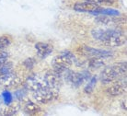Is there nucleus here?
Segmentation results:
<instances>
[{
	"label": "nucleus",
	"mask_w": 127,
	"mask_h": 116,
	"mask_svg": "<svg viewBox=\"0 0 127 116\" xmlns=\"http://www.w3.org/2000/svg\"><path fill=\"white\" fill-rule=\"evenodd\" d=\"M75 61H76V57L73 53H71L69 51H64L59 55L55 56L53 59L52 65H53L54 70L63 75L66 70L71 67L72 64Z\"/></svg>",
	"instance_id": "nucleus-3"
},
{
	"label": "nucleus",
	"mask_w": 127,
	"mask_h": 116,
	"mask_svg": "<svg viewBox=\"0 0 127 116\" xmlns=\"http://www.w3.org/2000/svg\"><path fill=\"white\" fill-rule=\"evenodd\" d=\"M3 103V99H2V97L0 96V106H1V104Z\"/></svg>",
	"instance_id": "nucleus-25"
},
{
	"label": "nucleus",
	"mask_w": 127,
	"mask_h": 116,
	"mask_svg": "<svg viewBox=\"0 0 127 116\" xmlns=\"http://www.w3.org/2000/svg\"><path fill=\"white\" fill-rule=\"evenodd\" d=\"M22 81L21 77L13 70L9 72L0 74V88L4 89L17 88Z\"/></svg>",
	"instance_id": "nucleus-6"
},
{
	"label": "nucleus",
	"mask_w": 127,
	"mask_h": 116,
	"mask_svg": "<svg viewBox=\"0 0 127 116\" xmlns=\"http://www.w3.org/2000/svg\"><path fill=\"white\" fill-rule=\"evenodd\" d=\"M26 96H27L26 89H18L14 92V98L18 100H23Z\"/></svg>",
	"instance_id": "nucleus-20"
},
{
	"label": "nucleus",
	"mask_w": 127,
	"mask_h": 116,
	"mask_svg": "<svg viewBox=\"0 0 127 116\" xmlns=\"http://www.w3.org/2000/svg\"><path fill=\"white\" fill-rule=\"evenodd\" d=\"M19 105L18 104H9V105H6V107L2 110V114L3 115H16L17 113H19Z\"/></svg>",
	"instance_id": "nucleus-15"
},
{
	"label": "nucleus",
	"mask_w": 127,
	"mask_h": 116,
	"mask_svg": "<svg viewBox=\"0 0 127 116\" xmlns=\"http://www.w3.org/2000/svg\"><path fill=\"white\" fill-rule=\"evenodd\" d=\"M41 107L39 106L38 104L34 103L31 100H29L24 106V113L26 114H29V115H34V114H37V113H41Z\"/></svg>",
	"instance_id": "nucleus-14"
},
{
	"label": "nucleus",
	"mask_w": 127,
	"mask_h": 116,
	"mask_svg": "<svg viewBox=\"0 0 127 116\" xmlns=\"http://www.w3.org/2000/svg\"><path fill=\"white\" fill-rule=\"evenodd\" d=\"M92 37L105 46L119 47L126 43V36L117 29H95L91 32Z\"/></svg>",
	"instance_id": "nucleus-1"
},
{
	"label": "nucleus",
	"mask_w": 127,
	"mask_h": 116,
	"mask_svg": "<svg viewBox=\"0 0 127 116\" xmlns=\"http://www.w3.org/2000/svg\"><path fill=\"white\" fill-rule=\"evenodd\" d=\"M79 53L85 56L90 57H98V58H109L112 56V53L111 51L103 50V49H98V48H92L87 46V45H82L78 49Z\"/></svg>",
	"instance_id": "nucleus-7"
},
{
	"label": "nucleus",
	"mask_w": 127,
	"mask_h": 116,
	"mask_svg": "<svg viewBox=\"0 0 127 116\" xmlns=\"http://www.w3.org/2000/svg\"><path fill=\"white\" fill-rule=\"evenodd\" d=\"M126 76L120 77L107 88V93L111 97L120 96L123 93L126 92Z\"/></svg>",
	"instance_id": "nucleus-8"
},
{
	"label": "nucleus",
	"mask_w": 127,
	"mask_h": 116,
	"mask_svg": "<svg viewBox=\"0 0 127 116\" xmlns=\"http://www.w3.org/2000/svg\"><path fill=\"white\" fill-rule=\"evenodd\" d=\"M1 97L3 99V102L6 105H9V104L12 103L13 101V95L10 93L8 90H4L2 95H1Z\"/></svg>",
	"instance_id": "nucleus-18"
},
{
	"label": "nucleus",
	"mask_w": 127,
	"mask_h": 116,
	"mask_svg": "<svg viewBox=\"0 0 127 116\" xmlns=\"http://www.w3.org/2000/svg\"><path fill=\"white\" fill-rule=\"evenodd\" d=\"M11 43V38L8 35L0 36V48H6Z\"/></svg>",
	"instance_id": "nucleus-19"
},
{
	"label": "nucleus",
	"mask_w": 127,
	"mask_h": 116,
	"mask_svg": "<svg viewBox=\"0 0 127 116\" xmlns=\"http://www.w3.org/2000/svg\"><path fill=\"white\" fill-rule=\"evenodd\" d=\"M45 86V82L43 77H41L39 74H33L27 79L25 83V88L27 90H30L32 92L38 90L39 88H42Z\"/></svg>",
	"instance_id": "nucleus-10"
},
{
	"label": "nucleus",
	"mask_w": 127,
	"mask_h": 116,
	"mask_svg": "<svg viewBox=\"0 0 127 116\" xmlns=\"http://www.w3.org/2000/svg\"><path fill=\"white\" fill-rule=\"evenodd\" d=\"M96 83H97V77H92L89 79V82H88V85L85 87V92L86 93H91L94 88H95Z\"/></svg>",
	"instance_id": "nucleus-17"
},
{
	"label": "nucleus",
	"mask_w": 127,
	"mask_h": 116,
	"mask_svg": "<svg viewBox=\"0 0 127 116\" xmlns=\"http://www.w3.org/2000/svg\"><path fill=\"white\" fill-rule=\"evenodd\" d=\"M122 106L124 109V111H126V98H124L123 101H122Z\"/></svg>",
	"instance_id": "nucleus-24"
},
{
	"label": "nucleus",
	"mask_w": 127,
	"mask_h": 116,
	"mask_svg": "<svg viewBox=\"0 0 127 116\" xmlns=\"http://www.w3.org/2000/svg\"><path fill=\"white\" fill-rule=\"evenodd\" d=\"M95 19L96 22L101 25H111V24H119V23H124L125 22V19L117 18V16H107V15H98Z\"/></svg>",
	"instance_id": "nucleus-13"
},
{
	"label": "nucleus",
	"mask_w": 127,
	"mask_h": 116,
	"mask_svg": "<svg viewBox=\"0 0 127 116\" xmlns=\"http://www.w3.org/2000/svg\"><path fill=\"white\" fill-rule=\"evenodd\" d=\"M100 8V6L96 3H93L91 1H84V2H79L76 3L74 6V9L76 11H79V12H93V11H97Z\"/></svg>",
	"instance_id": "nucleus-11"
},
{
	"label": "nucleus",
	"mask_w": 127,
	"mask_h": 116,
	"mask_svg": "<svg viewBox=\"0 0 127 116\" xmlns=\"http://www.w3.org/2000/svg\"><path fill=\"white\" fill-rule=\"evenodd\" d=\"M88 1H91L99 6L100 5H112L115 2V0H88Z\"/></svg>",
	"instance_id": "nucleus-22"
},
{
	"label": "nucleus",
	"mask_w": 127,
	"mask_h": 116,
	"mask_svg": "<svg viewBox=\"0 0 127 116\" xmlns=\"http://www.w3.org/2000/svg\"><path fill=\"white\" fill-rule=\"evenodd\" d=\"M35 64H36V61H35L33 58H28V59H26L25 61H24L23 65H24V66H25L27 69H32L34 67Z\"/></svg>",
	"instance_id": "nucleus-21"
},
{
	"label": "nucleus",
	"mask_w": 127,
	"mask_h": 116,
	"mask_svg": "<svg viewBox=\"0 0 127 116\" xmlns=\"http://www.w3.org/2000/svg\"><path fill=\"white\" fill-rule=\"evenodd\" d=\"M35 49L37 52V55L41 59L49 56L54 51L53 45L46 42H37L35 44Z\"/></svg>",
	"instance_id": "nucleus-12"
},
{
	"label": "nucleus",
	"mask_w": 127,
	"mask_h": 116,
	"mask_svg": "<svg viewBox=\"0 0 127 116\" xmlns=\"http://www.w3.org/2000/svg\"><path fill=\"white\" fill-rule=\"evenodd\" d=\"M89 67L91 69H98L100 67H103L105 66V62L103 58H98V57H92L89 61Z\"/></svg>",
	"instance_id": "nucleus-16"
},
{
	"label": "nucleus",
	"mask_w": 127,
	"mask_h": 116,
	"mask_svg": "<svg viewBox=\"0 0 127 116\" xmlns=\"http://www.w3.org/2000/svg\"><path fill=\"white\" fill-rule=\"evenodd\" d=\"M62 77L63 75L58 73L57 71L50 70L44 75L43 79H44L45 85L47 87L59 91V88L62 86Z\"/></svg>",
	"instance_id": "nucleus-9"
},
{
	"label": "nucleus",
	"mask_w": 127,
	"mask_h": 116,
	"mask_svg": "<svg viewBox=\"0 0 127 116\" xmlns=\"http://www.w3.org/2000/svg\"><path fill=\"white\" fill-rule=\"evenodd\" d=\"M58 97V90L47 87L46 85L33 92V99L40 104H48Z\"/></svg>",
	"instance_id": "nucleus-5"
},
{
	"label": "nucleus",
	"mask_w": 127,
	"mask_h": 116,
	"mask_svg": "<svg viewBox=\"0 0 127 116\" xmlns=\"http://www.w3.org/2000/svg\"><path fill=\"white\" fill-rule=\"evenodd\" d=\"M126 62H121V63L114 64L112 66H105L100 74V81L104 85L110 84L116 80L118 77L126 76Z\"/></svg>",
	"instance_id": "nucleus-2"
},
{
	"label": "nucleus",
	"mask_w": 127,
	"mask_h": 116,
	"mask_svg": "<svg viewBox=\"0 0 127 116\" xmlns=\"http://www.w3.org/2000/svg\"><path fill=\"white\" fill-rule=\"evenodd\" d=\"M7 57H8V53L5 50V48H0V59L7 58Z\"/></svg>",
	"instance_id": "nucleus-23"
},
{
	"label": "nucleus",
	"mask_w": 127,
	"mask_h": 116,
	"mask_svg": "<svg viewBox=\"0 0 127 116\" xmlns=\"http://www.w3.org/2000/svg\"><path fill=\"white\" fill-rule=\"evenodd\" d=\"M64 74L66 82L74 88H78L84 82L89 81V79L91 77L90 73L87 70H84L82 72H75L68 69Z\"/></svg>",
	"instance_id": "nucleus-4"
}]
</instances>
